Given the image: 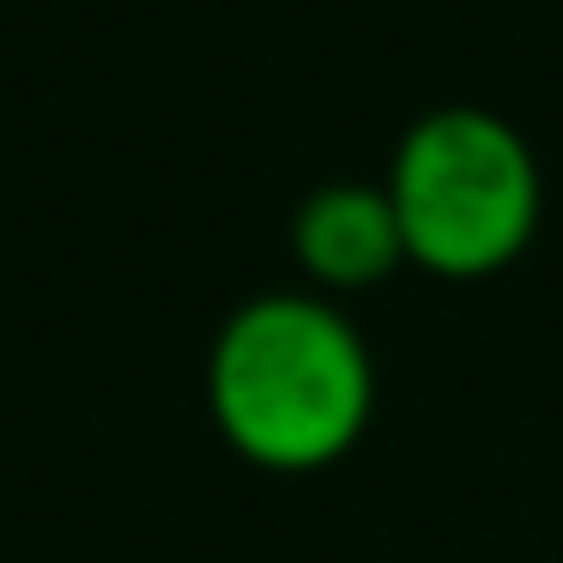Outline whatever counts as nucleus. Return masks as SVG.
Returning <instances> with one entry per match:
<instances>
[{"label": "nucleus", "mask_w": 563, "mask_h": 563, "mask_svg": "<svg viewBox=\"0 0 563 563\" xmlns=\"http://www.w3.org/2000/svg\"><path fill=\"white\" fill-rule=\"evenodd\" d=\"M406 261L437 279H490L539 231V158L503 115L449 103L406 128L388 170Z\"/></svg>", "instance_id": "nucleus-2"}, {"label": "nucleus", "mask_w": 563, "mask_h": 563, "mask_svg": "<svg viewBox=\"0 0 563 563\" xmlns=\"http://www.w3.org/2000/svg\"><path fill=\"white\" fill-rule=\"evenodd\" d=\"M212 424L267 473H321L364 437L376 406L369 345L333 303L273 291L243 303L212 340Z\"/></svg>", "instance_id": "nucleus-1"}, {"label": "nucleus", "mask_w": 563, "mask_h": 563, "mask_svg": "<svg viewBox=\"0 0 563 563\" xmlns=\"http://www.w3.org/2000/svg\"><path fill=\"white\" fill-rule=\"evenodd\" d=\"M291 249L297 267L328 291H369L406 261V236L388 188L369 183L316 188L291 219Z\"/></svg>", "instance_id": "nucleus-3"}]
</instances>
